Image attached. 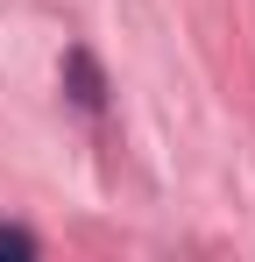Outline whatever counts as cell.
<instances>
[{
  "label": "cell",
  "mask_w": 255,
  "mask_h": 262,
  "mask_svg": "<svg viewBox=\"0 0 255 262\" xmlns=\"http://www.w3.org/2000/svg\"><path fill=\"white\" fill-rule=\"evenodd\" d=\"M64 92L78 99L85 114H99V106H107V78H99V64H92L85 50H64Z\"/></svg>",
  "instance_id": "cell-1"
},
{
  "label": "cell",
  "mask_w": 255,
  "mask_h": 262,
  "mask_svg": "<svg viewBox=\"0 0 255 262\" xmlns=\"http://www.w3.org/2000/svg\"><path fill=\"white\" fill-rule=\"evenodd\" d=\"M36 255V234H22V227H0V262H29Z\"/></svg>",
  "instance_id": "cell-2"
}]
</instances>
